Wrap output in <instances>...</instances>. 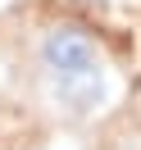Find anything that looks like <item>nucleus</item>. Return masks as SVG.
<instances>
[{
    "label": "nucleus",
    "instance_id": "2",
    "mask_svg": "<svg viewBox=\"0 0 141 150\" xmlns=\"http://www.w3.org/2000/svg\"><path fill=\"white\" fill-rule=\"evenodd\" d=\"M46 91H50V109H55L59 118L86 123V118H96V114L109 105V96H114V77H109V68L100 64V68H91V73L50 77Z\"/></svg>",
    "mask_w": 141,
    "mask_h": 150
},
{
    "label": "nucleus",
    "instance_id": "1",
    "mask_svg": "<svg viewBox=\"0 0 141 150\" xmlns=\"http://www.w3.org/2000/svg\"><path fill=\"white\" fill-rule=\"evenodd\" d=\"M37 64L41 73L50 77H73V73H91V68L105 64L100 46H96V37L86 28H77V23H55V28H46V37H41L37 46Z\"/></svg>",
    "mask_w": 141,
    "mask_h": 150
},
{
    "label": "nucleus",
    "instance_id": "3",
    "mask_svg": "<svg viewBox=\"0 0 141 150\" xmlns=\"http://www.w3.org/2000/svg\"><path fill=\"white\" fill-rule=\"evenodd\" d=\"M41 150H55V146H41Z\"/></svg>",
    "mask_w": 141,
    "mask_h": 150
}]
</instances>
